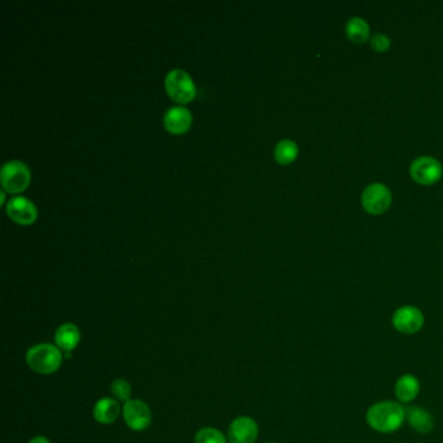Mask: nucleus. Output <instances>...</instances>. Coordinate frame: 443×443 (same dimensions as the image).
Wrapping results in <instances>:
<instances>
[{
    "label": "nucleus",
    "instance_id": "nucleus-2",
    "mask_svg": "<svg viewBox=\"0 0 443 443\" xmlns=\"http://www.w3.org/2000/svg\"><path fill=\"white\" fill-rule=\"evenodd\" d=\"M64 354L56 346L40 344L33 346L26 354V363L31 371L39 375H53L62 364Z\"/></svg>",
    "mask_w": 443,
    "mask_h": 443
},
{
    "label": "nucleus",
    "instance_id": "nucleus-11",
    "mask_svg": "<svg viewBox=\"0 0 443 443\" xmlns=\"http://www.w3.org/2000/svg\"><path fill=\"white\" fill-rule=\"evenodd\" d=\"M421 385L419 378L413 375L400 376L395 382V397L400 405L411 403L420 394Z\"/></svg>",
    "mask_w": 443,
    "mask_h": 443
},
{
    "label": "nucleus",
    "instance_id": "nucleus-13",
    "mask_svg": "<svg viewBox=\"0 0 443 443\" xmlns=\"http://www.w3.org/2000/svg\"><path fill=\"white\" fill-rule=\"evenodd\" d=\"M190 124L191 114L187 108L180 106L169 108L164 115V125L172 133H184L189 129Z\"/></svg>",
    "mask_w": 443,
    "mask_h": 443
},
{
    "label": "nucleus",
    "instance_id": "nucleus-21",
    "mask_svg": "<svg viewBox=\"0 0 443 443\" xmlns=\"http://www.w3.org/2000/svg\"><path fill=\"white\" fill-rule=\"evenodd\" d=\"M29 443H50V441L47 439L46 437L38 436L34 437Z\"/></svg>",
    "mask_w": 443,
    "mask_h": 443
},
{
    "label": "nucleus",
    "instance_id": "nucleus-10",
    "mask_svg": "<svg viewBox=\"0 0 443 443\" xmlns=\"http://www.w3.org/2000/svg\"><path fill=\"white\" fill-rule=\"evenodd\" d=\"M7 212L11 219L21 224H31L37 219V208L31 200L25 197L11 199L8 203Z\"/></svg>",
    "mask_w": 443,
    "mask_h": 443
},
{
    "label": "nucleus",
    "instance_id": "nucleus-3",
    "mask_svg": "<svg viewBox=\"0 0 443 443\" xmlns=\"http://www.w3.org/2000/svg\"><path fill=\"white\" fill-rule=\"evenodd\" d=\"M165 89L169 95L180 103L190 102L195 94L197 87L191 77L182 69H173L165 77Z\"/></svg>",
    "mask_w": 443,
    "mask_h": 443
},
{
    "label": "nucleus",
    "instance_id": "nucleus-15",
    "mask_svg": "<svg viewBox=\"0 0 443 443\" xmlns=\"http://www.w3.org/2000/svg\"><path fill=\"white\" fill-rule=\"evenodd\" d=\"M92 415H94V419L99 424H103V425L112 424L117 420L120 415V405L112 398H102L97 402V405H94Z\"/></svg>",
    "mask_w": 443,
    "mask_h": 443
},
{
    "label": "nucleus",
    "instance_id": "nucleus-14",
    "mask_svg": "<svg viewBox=\"0 0 443 443\" xmlns=\"http://www.w3.org/2000/svg\"><path fill=\"white\" fill-rule=\"evenodd\" d=\"M405 419L408 420L410 427L420 434H428L434 428V419L432 413L421 407L408 408Z\"/></svg>",
    "mask_w": 443,
    "mask_h": 443
},
{
    "label": "nucleus",
    "instance_id": "nucleus-9",
    "mask_svg": "<svg viewBox=\"0 0 443 443\" xmlns=\"http://www.w3.org/2000/svg\"><path fill=\"white\" fill-rule=\"evenodd\" d=\"M259 436V427L256 421L241 416L231 421L228 429V442L229 443H255Z\"/></svg>",
    "mask_w": 443,
    "mask_h": 443
},
{
    "label": "nucleus",
    "instance_id": "nucleus-12",
    "mask_svg": "<svg viewBox=\"0 0 443 443\" xmlns=\"http://www.w3.org/2000/svg\"><path fill=\"white\" fill-rule=\"evenodd\" d=\"M81 341V332L75 324H62L55 333L56 346L62 352H72Z\"/></svg>",
    "mask_w": 443,
    "mask_h": 443
},
{
    "label": "nucleus",
    "instance_id": "nucleus-20",
    "mask_svg": "<svg viewBox=\"0 0 443 443\" xmlns=\"http://www.w3.org/2000/svg\"><path fill=\"white\" fill-rule=\"evenodd\" d=\"M371 46L377 53H385V51L389 50V47L391 46V42H390V38L388 35L378 33V34H376L371 39Z\"/></svg>",
    "mask_w": 443,
    "mask_h": 443
},
{
    "label": "nucleus",
    "instance_id": "nucleus-4",
    "mask_svg": "<svg viewBox=\"0 0 443 443\" xmlns=\"http://www.w3.org/2000/svg\"><path fill=\"white\" fill-rule=\"evenodd\" d=\"M0 178L6 190L18 192L25 190L31 182V170L21 161H7L1 168Z\"/></svg>",
    "mask_w": 443,
    "mask_h": 443
},
{
    "label": "nucleus",
    "instance_id": "nucleus-6",
    "mask_svg": "<svg viewBox=\"0 0 443 443\" xmlns=\"http://www.w3.org/2000/svg\"><path fill=\"white\" fill-rule=\"evenodd\" d=\"M361 204L368 214H383L391 204V192L385 185H369L361 194Z\"/></svg>",
    "mask_w": 443,
    "mask_h": 443
},
{
    "label": "nucleus",
    "instance_id": "nucleus-7",
    "mask_svg": "<svg viewBox=\"0 0 443 443\" xmlns=\"http://www.w3.org/2000/svg\"><path fill=\"white\" fill-rule=\"evenodd\" d=\"M442 172L441 163L430 156H421L416 159L410 168L411 177L421 185L436 184L442 177Z\"/></svg>",
    "mask_w": 443,
    "mask_h": 443
},
{
    "label": "nucleus",
    "instance_id": "nucleus-5",
    "mask_svg": "<svg viewBox=\"0 0 443 443\" xmlns=\"http://www.w3.org/2000/svg\"><path fill=\"white\" fill-rule=\"evenodd\" d=\"M391 322L397 332L405 336H411L420 332L424 327L425 317L417 307L403 306L394 312Z\"/></svg>",
    "mask_w": 443,
    "mask_h": 443
},
{
    "label": "nucleus",
    "instance_id": "nucleus-17",
    "mask_svg": "<svg viewBox=\"0 0 443 443\" xmlns=\"http://www.w3.org/2000/svg\"><path fill=\"white\" fill-rule=\"evenodd\" d=\"M298 146L290 139H283L275 146V156L280 164H290L298 156Z\"/></svg>",
    "mask_w": 443,
    "mask_h": 443
},
{
    "label": "nucleus",
    "instance_id": "nucleus-19",
    "mask_svg": "<svg viewBox=\"0 0 443 443\" xmlns=\"http://www.w3.org/2000/svg\"><path fill=\"white\" fill-rule=\"evenodd\" d=\"M111 391H112V394L119 400H123L125 403L131 400L130 399V397H131V386H130L129 382L126 381V380H123V378L115 380L111 385Z\"/></svg>",
    "mask_w": 443,
    "mask_h": 443
},
{
    "label": "nucleus",
    "instance_id": "nucleus-22",
    "mask_svg": "<svg viewBox=\"0 0 443 443\" xmlns=\"http://www.w3.org/2000/svg\"><path fill=\"white\" fill-rule=\"evenodd\" d=\"M268 443H273V442H268Z\"/></svg>",
    "mask_w": 443,
    "mask_h": 443
},
{
    "label": "nucleus",
    "instance_id": "nucleus-16",
    "mask_svg": "<svg viewBox=\"0 0 443 443\" xmlns=\"http://www.w3.org/2000/svg\"><path fill=\"white\" fill-rule=\"evenodd\" d=\"M346 34L354 43L363 45L369 38V25L363 18L354 17L346 25Z\"/></svg>",
    "mask_w": 443,
    "mask_h": 443
},
{
    "label": "nucleus",
    "instance_id": "nucleus-1",
    "mask_svg": "<svg viewBox=\"0 0 443 443\" xmlns=\"http://www.w3.org/2000/svg\"><path fill=\"white\" fill-rule=\"evenodd\" d=\"M407 416V410L399 402H378L368 408L366 420L371 428L390 434L397 432L403 425Z\"/></svg>",
    "mask_w": 443,
    "mask_h": 443
},
{
    "label": "nucleus",
    "instance_id": "nucleus-18",
    "mask_svg": "<svg viewBox=\"0 0 443 443\" xmlns=\"http://www.w3.org/2000/svg\"><path fill=\"white\" fill-rule=\"evenodd\" d=\"M195 443H228V439L219 429L203 428L197 433Z\"/></svg>",
    "mask_w": 443,
    "mask_h": 443
},
{
    "label": "nucleus",
    "instance_id": "nucleus-8",
    "mask_svg": "<svg viewBox=\"0 0 443 443\" xmlns=\"http://www.w3.org/2000/svg\"><path fill=\"white\" fill-rule=\"evenodd\" d=\"M123 416L126 425L134 432L148 428L153 419L150 407L139 399H131L124 405Z\"/></svg>",
    "mask_w": 443,
    "mask_h": 443
}]
</instances>
